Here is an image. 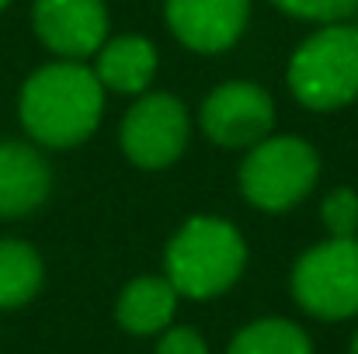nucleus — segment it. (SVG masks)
Here are the masks:
<instances>
[{"label": "nucleus", "instance_id": "obj_1", "mask_svg": "<svg viewBox=\"0 0 358 354\" xmlns=\"http://www.w3.org/2000/svg\"><path fill=\"white\" fill-rule=\"evenodd\" d=\"M101 80L80 63H49L21 87V121L45 146L84 142L101 118Z\"/></svg>", "mask_w": 358, "mask_h": 354}, {"label": "nucleus", "instance_id": "obj_2", "mask_svg": "<svg viewBox=\"0 0 358 354\" xmlns=\"http://www.w3.org/2000/svg\"><path fill=\"white\" fill-rule=\"evenodd\" d=\"M243 236L213 216L188 219L167 246V281L188 299H209L227 292L243 271Z\"/></svg>", "mask_w": 358, "mask_h": 354}, {"label": "nucleus", "instance_id": "obj_3", "mask_svg": "<svg viewBox=\"0 0 358 354\" xmlns=\"http://www.w3.org/2000/svg\"><path fill=\"white\" fill-rule=\"evenodd\" d=\"M292 94L313 108L331 112L358 98V28L334 24L310 35L289 63Z\"/></svg>", "mask_w": 358, "mask_h": 354}, {"label": "nucleus", "instance_id": "obj_4", "mask_svg": "<svg viewBox=\"0 0 358 354\" xmlns=\"http://www.w3.org/2000/svg\"><path fill=\"white\" fill-rule=\"evenodd\" d=\"M317 153L303 139H261L240 167V188L257 209L282 212L310 195V188L317 184Z\"/></svg>", "mask_w": 358, "mask_h": 354}, {"label": "nucleus", "instance_id": "obj_5", "mask_svg": "<svg viewBox=\"0 0 358 354\" xmlns=\"http://www.w3.org/2000/svg\"><path fill=\"white\" fill-rule=\"evenodd\" d=\"M296 302L320 320H345L358 313V239H327L306 250L292 271Z\"/></svg>", "mask_w": 358, "mask_h": 354}, {"label": "nucleus", "instance_id": "obj_6", "mask_svg": "<svg viewBox=\"0 0 358 354\" xmlns=\"http://www.w3.org/2000/svg\"><path fill=\"white\" fill-rule=\"evenodd\" d=\"M188 142V115L178 98L171 94H150L122 121V149L132 163L157 170L181 156Z\"/></svg>", "mask_w": 358, "mask_h": 354}, {"label": "nucleus", "instance_id": "obj_7", "mask_svg": "<svg viewBox=\"0 0 358 354\" xmlns=\"http://www.w3.org/2000/svg\"><path fill=\"white\" fill-rule=\"evenodd\" d=\"M275 105L257 84H223L202 105V128L220 146H250L271 132Z\"/></svg>", "mask_w": 358, "mask_h": 354}, {"label": "nucleus", "instance_id": "obj_8", "mask_svg": "<svg viewBox=\"0 0 358 354\" xmlns=\"http://www.w3.org/2000/svg\"><path fill=\"white\" fill-rule=\"evenodd\" d=\"M35 31L59 56H91L108 31L101 0H35Z\"/></svg>", "mask_w": 358, "mask_h": 354}, {"label": "nucleus", "instance_id": "obj_9", "mask_svg": "<svg viewBox=\"0 0 358 354\" xmlns=\"http://www.w3.org/2000/svg\"><path fill=\"white\" fill-rule=\"evenodd\" d=\"M250 0H167L174 35L195 52H223L240 38Z\"/></svg>", "mask_w": 358, "mask_h": 354}, {"label": "nucleus", "instance_id": "obj_10", "mask_svg": "<svg viewBox=\"0 0 358 354\" xmlns=\"http://www.w3.org/2000/svg\"><path fill=\"white\" fill-rule=\"evenodd\" d=\"M49 195V167L24 142H0V219L38 209Z\"/></svg>", "mask_w": 358, "mask_h": 354}, {"label": "nucleus", "instance_id": "obj_11", "mask_svg": "<svg viewBox=\"0 0 358 354\" xmlns=\"http://www.w3.org/2000/svg\"><path fill=\"white\" fill-rule=\"evenodd\" d=\"M153 70H157V52L146 38H136V35L108 42L98 56L101 87H112L122 94H139L153 80Z\"/></svg>", "mask_w": 358, "mask_h": 354}, {"label": "nucleus", "instance_id": "obj_12", "mask_svg": "<svg viewBox=\"0 0 358 354\" xmlns=\"http://www.w3.org/2000/svg\"><path fill=\"white\" fill-rule=\"evenodd\" d=\"M178 292L167 278H139L119 299V323L129 334H157L171 323Z\"/></svg>", "mask_w": 358, "mask_h": 354}, {"label": "nucleus", "instance_id": "obj_13", "mask_svg": "<svg viewBox=\"0 0 358 354\" xmlns=\"http://www.w3.org/2000/svg\"><path fill=\"white\" fill-rule=\"evenodd\" d=\"M42 285V260L21 239H0V309L24 306Z\"/></svg>", "mask_w": 358, "mask_h": 354}, {"label": "nucleus", "instance_id": "obj_14", "mask_svg": "<svg viewBox=\"0 0 358 354\" xmlns=\"http://www.w3.org/2000/svg\"><path fill=\"white\" fill-rule=\"evenodd\" d=\"M230 354H313L306 334L289 320H257L240 330Z\"/></svg>", "mask_w": 358, "mask_h": 354}, {"label": "nucleus", "instance_id": "obj_15", "mask_svg": "<svg viewBox=\"0 0 358 354\" xmlns=\"http://www.w3.org/2000/svg\"><path fill=\"white\" fill-rule=\"evenodd\" d=\"M324 223H327V230L338 236V239H345V236H355L358 230V195L355 191H348V188H334L327 198H324Z\"/></svg>", "mask_w": 358, "mask_h": 354}, {"label": "nucleus", "instance_id": "obj_16", "mask_svg": "<svg viewBox=\"0 0 358 354\" xmlns=\"http://www.w3.org/2000/svg\"><path fill=\"white\" fill-rule=\"evenodd\" d=\"M275 3L306 21H341L358 10V0H275Z\"/></svg>", "mask_w": 358, "mask_h": 354}, {"label": "nucleus", "instance_id": "obj_17", "mask_svg": "<svg viewBox=\"0 0 358 354\" xmlns=\"http://www.w3.org/2000/svg\"><path fill=\"white\" fill-rule=\"evenodd\" d=\"M157 354H209V351H206V341H202L195 330L181 327V330H171V334L160 341Z\"/></svg>", "mask_w": 358, "mask_h": 354}, {"label": "nucleus", "instance_id": "obj_18", "mask_svg": "<svg viewBox=\"0 0 358 354\" xmlns=\"http://www.w3.org/2000/svg\"><path fill=\"white\" fill-rule=\"evenodd\" d=\"M352 354H358V334H355V341H352Z\"/></svg>", "mask_w": 358, "mask_h": 354}, {"label": "nucleus", "instance_id": "obj_19", "mask_svg": "<svg viewBox=\"0 0 358 354\" xmlns=\"http://www.w3.org/2000/svg\"><path fill=\"white\" fill-rule=\"evenodd\" d=\"M3 3H7V0H0V7H3Z\"/></svg>", "mask_w": 358, "mask_h": 354}]
</instances>
